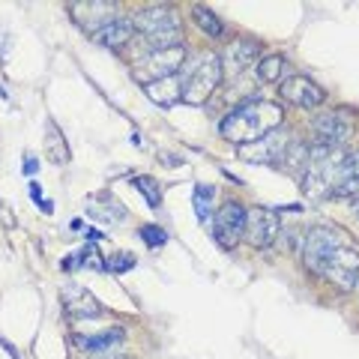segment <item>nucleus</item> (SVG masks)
Wrapping results in <instances>:
<instances>
[{"label":"nucleus","instance_id":"f257e3e1","mask_svg":"<svg viewBox=\"0 0 359 359\" xmlns=\"http://www.w3.org/2000/svg\"><path fill=\"white\" fill-rule=\"evenodd\" d=\"M302 264L318 278H327L339 290H353L359 282V252L332 224H318L302 240Z\"/></svg>","mask_w":359,"mask_h":359},{"label":"nucleus","instance_id":"f03ea898","mask_svg":"<svg viewBox=\"0 0 359 359\" xmlns=\"http://www.w3.org/2000/svg\"><path fill=\"white\" fill-rule=\"evenodd\" d=\"M285 120V111L278 102H266V99H249L231 111L222 120V138H228L231 144L249 147V144L264 141L266 135H273Z\"/></svg>","mask_w":359,"mask_h":359},{"label":"nucleus","instance_id":"7ed1b4c3","mask_svg":"<svg viewBox=\"0 0 359 359\" xmlns=\"http://www.w3.org/2000/svg\"><path fill=\"white\" fill-rule=\"evenodd\" d=\"M135 30H141L144 42L150 45V51H159V48H174L180 45V18L171 6H147V9H138V15L132 18Z\"/></svg>","mask_w":359,"mask_h":359},{"label":"nucleus","instance_id":"20e7f679","mask_svg":"<svg viewBox=\"0 0 359 359\" xmlns=\"http://www.w3.org/2000/svg\"><path fill=\"white\" fill-rule=\"evenodd\" d=\"M222 57L219 54H204L192 69V75L183 78V102L186 105H204L207 99L216 93V87L222 84Z\"/></svg>","mask_w":359,"mask_h":359},{"label":"nucleus","instance_id":"39448f33","mask_svg":"<svg viewBox=\"0 0 359 359\" xmlns=\"http://www.w3.org/2000/svg\"><path fill=\"white\" fill-rule=\"evenodd\" d=\"M186 60V48L183 45H174V48H159V51H150L147 57H141L138 63L132 66V75L147 87L159 78H168V75H177V69L183 66Z\"/></svg>","mask_w":359,"mask_h":359},{"label":"nucleus","instance_id":"423d86ee","mask_svg":"<svg viewBox=\"0 0 359 359\" xmlns=\"http://www.w3.org/2000/svg\"><path fill=\"white\" fill-rule=\"evenodd\" d=\"M245 237V207L240 201H228L216 210L212 216V240H216L224 252L237 249V243Z\"/></svg>","mask_w":359,"mask_h":359},{"label":"nucleus","instance_id":"0eeeda50","mask_svg":"<svg viewBox=\"0 0 359 359\" xmlns=\"http://www.w3.org/2000/svg\"><path fill=\"white\" fill-rule=\"evenodd\" d=\"M311 132H314V147L339 150L353 135V120L347 111H323L320 117H314Z\"/></svg>","mask_w":359,"mask_h":359},{"label":"nucleus","instance_id":"6e6552de","mask_svg":"<svg viewBox=\"0 0 359 359\" xmlns=\"http://www.w3.org/2000/svg\"><path fill=\"white\" fill-rule=\"evenodd\" d=\"M278 231H282V222H278V212L269 207H252L245 210V240H249L255 249H269L276 243Z\"/></svg>","mask_w":359,"mask_h":359},{"label":"nucleus","instance_id":"1a4fd4ad","mask_svg":"<svg viewBox=\"0 0 359 359\" xmlns=\"http://www.w3.org/2000/svg\"><path fill=\"white\" fill-rule=\"evenodd\" d=\"M69 13H72V18L81 25L87 33H96L102 30V27H108L114 18H120L117 15V4H105V0H87V4H69Z\"/></svg>","mask_w":359,"mask_h":359},{"label":"nucleus","instance_id":"9d476101","mask_svg":"<svg viewBox=\"0 0 359 359\" xmlns=\"http://www.w3.org/2000/svg\"><path fill=\"white\" fill-rule=\"evenodd\" d=\"M278 93H282L285 102L297 105V108H318L323 105V90L306 75H290L278 84Z\"/></svg>","mask_w":359,"mask_h":359},{"label":"nucleus","instance_id":"9b49d317","mask_svg":"<svg viewBox=\"0 0 359 359\" xmlns=\"http://www.w3.org/2000/svg\"><path fill=\"white\" fill-rule=\"evenodd\" d=\"M60 299H63V309L69 318H99L102 314V306L99 299L90 294L87 287H78V285H66L60 290Z\"/></svg>","mask_w":359,"mask_h":359},{"label":"nucleus","instance_id":"f8f14e48","mask_svg":"<svg viewBox=\"0 0 359 359\" xmlns=\"http://www.w3.org/2000/svg\"><path fill=\"white\" fill-rule=\"evenodd\" d=\"M150 102H156L159 108H174L177 102H183V78L180 75H168V78H159L144 87Z\"/></svg>","mask_w":359,"mask_h":359},{"label":"nucleus","instance_id":"ddd939ff","mask_svg":"<svg viewBox=\"0 0 359 359\" xmlns=\"http://www.w3.org/2000/svg\"><path fill=\"white\" fill-rule=\"evenodd\" d=\"M332 198H359V150L344 153Z\"/></svg>","mask_w":359,"mask_h":359},{"label":"nucleus","instance_id":"4468645a","mask_svg":"<svg viewBox=\"0 0 359 359\" xmlns=\"http://www.w3.org/2000/svg\"><path fill=\"white\" fill-rule=\"evenodd\" d=\"M255 57H257V42L255 39H233L228 45V51L222 54V69L243 72L245 66H252Z\"/></svg>","mask_w":359,"mask_h":359},{"label":"nucleus","instance_id":"2eb2a0df","mask_svg":"<svg viewBox=\"0 0 359 359\" xmlns=\"http://www.w3.org/2000/svg\"><path fill=\"white\" fill-rule=\"evenodd\" d=\"M123 339H126L123 330H105L96 335H75V344H78V351H87V353H108L117 344H123Z\"/></svg>","mask_w":359,"mask_h":359},{"label":"nucleus","instance_id":"dca6fc26","mask_svg":"<svg viewBox=\"0 0 359 359\" xmlns=\"http://www.w3.org/2000/svg\"><path fill=\"white\" fill-rule=\"evenodd\" d=\"M132 33H135L132 18H114L108 27H102L96 33V39L102 45H108V48H120V45H126L132 39Z\"/></svg>","mask_w":359,"mask_h":359},{"label":"nucleus","instance_id":"f3484780","mask_svg":"<svg viewBox=\"0 0 359 359\" xmlns=\"http://www.w3.org/2000/svg\"><path fill=\"white\" fill-rule=\"evenodd\" d=\"M45 156L54 165H66L69 162V144H66L63 132L57 129V123L48 120V132H45Z\"/></svg>","mask_w":359,"mask_h":359},{"label":"nucleus","instance_id":"a211bd4d","mask_svg":"<svg viewBox=\"0 0 359 359\" xmlns=\"http://www.w3.org/2000/svg\"><path fill=\"white\" fill-rule=\"evenodd\" d=\"M192 15H195V25L204 30V36H210V39H224V21H222L216 13H212L210 6H195Z\"/></svg>","mask_w":359,"mask_h":359},{"label":"nucleus","instance_id":"6ab92c4d","mask_svg":"<svg viewBox=\"0 0 359 359\" xmlns=\"http://www.w3.org/2000/svg\"><path fill=\"white\" fill-rule=\"evenodd\" d=\"M93 201H99V204H90V216H96V219H102V222H120V219H126V207L123 204H117L111 195H99V198H93Z\"/></svg>","mask_w":359,"mask_h":359},{"label":"nucleus","instance_id":"aec40b11","mask_svg":"<svg viewBox=\"0 0 359 359\" xmlns=\"http://www.w3.org/2000/svg\"><path fill=\"white\" fill-rule=\"evenodd\" d=\"M285 75V57H278V54H269V57L257 60V78L266 84H278Z\"/></svg>","mask_w":359,"mask_h":359},{"label":"nucleus","instance_id":"412c9836","mask_svg":"<svg viewBox=\"0 0 359 359\" xmlns=\"http://www.w3.org/2000/svg\"><path fill=\"white\" fill-rule=\"evenodd\" d=\"M212 195H216V189L212 186H195V195H192V207H195V216L198 222H207L212 216Z\"/></svg>","mask_w":359,"mask_h":359},{"label":"nucleus","instance_id":"4be33fe9","mask_svg":"<svg viewBox=\"0 0 359 359\" xmlns=\"http://www.w3.org/2000/svg\"><path fill=\"white\" fill-rule=\"evenodd\" d=\"M132 183H135V189H141L144 192V198H147V207H159L162 204V189H159V183H156L153 177H132Z\"/></svg>","mask_w":359,"mask_h":359},{"label":"nucleus","instance_id":"5701e85b","mask_svg":"<svg viewBox=\"0 0 359 359\" xmlns=\"http://www.w3.org/2000/svg\"><path fill=\"white\" fill-rule=\"evenodd\" d=\"M135 266V255L129 252H117L114 257H105V269L108 273H126V269Z\"/></svg>","mask_w":359,"mask_h":359},{"label":"nucleus","instance_id":"b1692460","mask_svg":"<svg viewBox=\"0 0 359 359\" xmlns=\"http://www.w3.org/2000/svg\"><path fill=\"white\" fill-rule=\"evenodd\" d=\"M141 240L156 249V245H165L168 243V233L162 228H156V224H144V228H141Z\"/></svg>","mask_w":359,"mask_h":359},{"label":"nucleus","instance_id":"393cba45","mask_svg":"<svg viewBox=\"0 0 359 359\" xmlns=\"http://www.w3.org/2000/svg\"><path fill=\"white\" fill-rule=\"evenodd\" d=\"M36 171H39V162L33 159V156H27V159H25V174H27V177H33Z\"/></svg>","mask_w":359,"mask_h":359},{"label":"nucleus","instance_id":"a878e982","mask_svg":"<svg viewBox=\"0 0 359 359\" xmlns=\"http://www.w3.org/2000/svg\"><path fill=\"white\" fill-rule=\"evenodd\" d=\"M30 198L36 201V204H42V189H39V183H30Z\"/></svg>","mask_w":359,"mask_h":359},{"label":"nucleus","instance_id":"bb28decb","mask_svg":"<svg viewBox=\"0 0 359 359\" xmlns=\"http://www.w3.org/2000/svg\"><path fill=\"white\" fill-rule=\"evenodd\" d=\"M0 344H4V351H6L9 356H13V359H18V353H15V347H13V344H9L6 339H0Z\"/></svg>","mask_w":359,"mask_h":359},{"label":"nucleus","instance_id":"cd10ccee","mask_svg":"<svg viewBox=\"0 0 359 359\" xmlns=\"http://www.w3.org/2000/svg\"><path fill=\"white\" fill-rule=\"evenodd\" d=\"M39 207H42V212H54V207H51V201H48V198H42V204H39Z\"/></svg>","mask_w":359,"mask_h":359},{"label":"nucleus","instance_id":"c85d7f7f","mask_svg":"<svg viewBox=\"0 0 359 359\" xmlns=\"http://www.w3.org/2000/svg\"><path fill=\"white\" fill-rule=\"evenodd\" d=\"M102 359H123V356H108V353H105V356H102Z\"/></svg>","mask_w":359,"mask_h":359}]
</instances>
